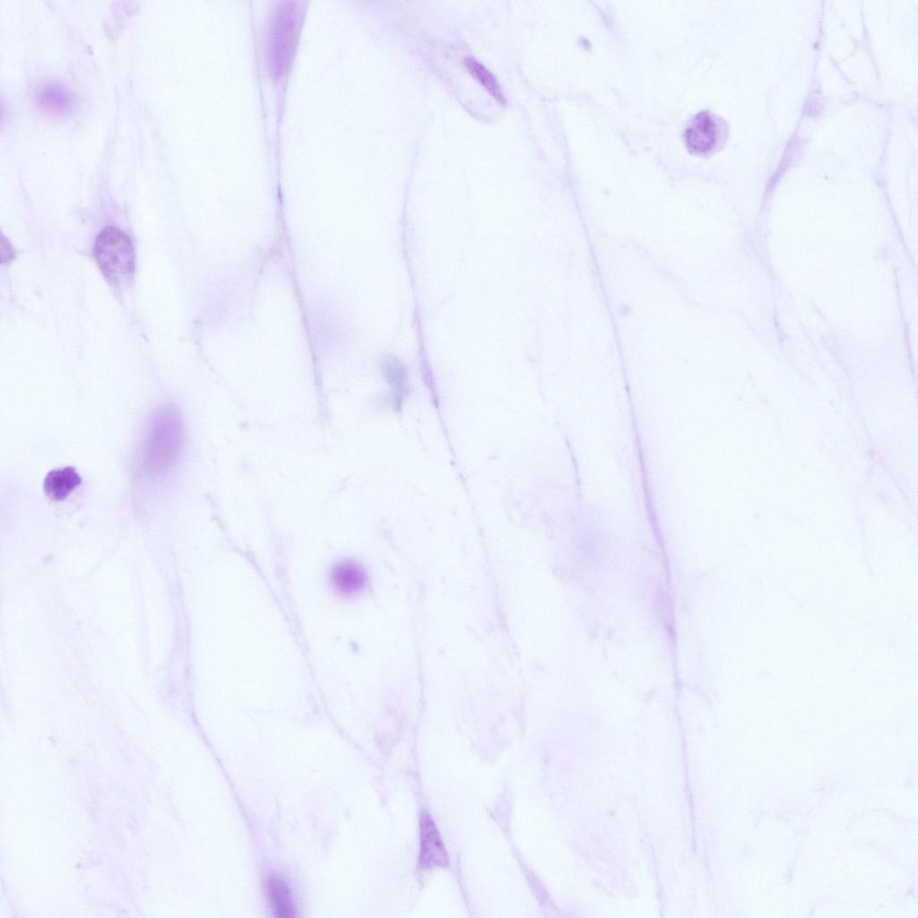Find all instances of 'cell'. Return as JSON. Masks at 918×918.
Returning a JSON list of instances; mask_svg holds the SVG:
<instances>
[{
    "label": "cell",
    "instance_id": "obj_1",
    "mask_svg": "<svg viewBox=\"0 0 918 918\" xmlns=\"http://www.w3.org/2000/svg\"><path fill=\"white\" fill-rule=\"evenodd\" d=\"M184 442L181 416L171 404L156 411L148 423L143 444V467L154 476L162 475L177 463Z\"/></svg>",
    "mask_w": 918,
    "mask_h": 918
},
{
    "label": "cell",
    "instance_id": "obj_2",
    "mask_svg": "<svg viewBox=\"0 0 918 918\" xmlns=\"http://www.w3.org/2000/svg\"><path fill=\"white\" fill-rule=\"evenodd\" d=\"M95 260L107 281L123 288L132 281L135 269V253L129 237L116 227H106L96 237Z\"/></svg>",
    "mask_w": 918,
    "mask_h": 918
},
{
    "label": "cell",
    "instance_id": "obj_3",
    "mask_svg": "<svg viewBox=\"0 0 918 918\" xmlns=\"http://www.w3.org/2000/svg\"><path fill=\"white\" fill-rule=\"evenodd\" d=\"M301 22L296 1H282L274 9L268 36L269 63L275 77L289 67L294 54Z\"/></svg>",
    "mask_w": 918,
    "mask_h": 918
},
{
    "label": "cell",
    "instance_id": "obj_4",
    "mask_svg": "<svg viewBox=\"0 0 918 918\" xmlns=\"http://www.w3.org/2000/svg\"><path fill=\"white\" fill-rule=\"evenodd\" d=\"M420 844L419 863L422 869L446 868L449 858L438 829L428 813L420 818Z\"/></svg>",
    "mask_w": 918,
    "mask_h": 918
},
{
    "label": "cell",
    "instance_id": "obj_5",
    "mask_svg": "<svg viewBox=\"0 0 918 918\" xmlns=\"http://www.w3.org/2000/svg\"><path fill=\"white\" fill-rule=\"evenodd\" d=\"M720 125L708 111L697 113L688 123L684 138L688 150L694 153H706L718 143Z\"/></svg>",
    "mask_w": 918,
    "mask_h": 918
},
{
    "label": "cell",
    "instance_id": "obj_6",
    "mask_svg": "<svg viewBox=\"0 0 918 918\" xmlns=\"http://www.w3.org/2000/svg\"><path fill=\"white\" fill-rule=\"evenodd\" d=\"M331 580L334 588L344 595H352L360 592L367 582L364 569L356 562L344 560L337 563L331 571Z\"/></svg>",
    "mask_w": 918,
    "mask_h": 918
},
{
    "label": "cell",
    "instance_id": "obj_7",
    "mask_svg": "<svg viewBox=\"0 0 918 918\" xmlns=\"http://www.w3.org/2000/svg\"><path fill=\"white\" fill-rule=\"evenodd\" d=\"M81 482L82 479L73 466L53 469L44 479V492L50 499L61 501L67 498Z\"/></svg>",
    "mask_w": 918,
    "mask_h": 918
},
{
    "label": "cell",
    "instance_id": "obj_8",
    "mask_svg": "<svg viewBox=\"0 0 918 918\" xmlns=\"http://www.w3.org/2000/svg\"><path fill=\"white\" fill-rule=\"evenodd\" d=\"M268 897L274 914L281 918L295 916V907L288 884L280 877L272 875L268 881Z\"/></svg>",
    "mask_w": 918,
    "mask_h": 918
},
{
    "label": "cell",
    "instance_id": "obj_9",
    "mask_svg": "<svg viewBox=\"0 0 918 918\" xmlns=\"http://www.w3.org/2000/svg\"><path fill=\"white\" fill-rule=\"evenodd\" d=\"M40 104L52 111L65 112L73 106L71 91L59 82L44 84L39 92Z\"/></svg>",
    "mask_w": 918,
    "mask_h": 918
},
{
    "label": "cell",
    "instance_id": "obj_10",
    "mask_svg": "<svg viewBox=\"0 0 918 918\" xmlns=\"http://www.w3.org/2000/svg\"><path fill=\"white\" fill-rule=\"evenodd\" d=\"M465 64L468 69L475 77L488 89V91L499 101H505L503 91L492 73H490L480 61L473 56H466Z\"/></svg>",
    "mask_w": 918,
    "mask_h": 918
}]
</instances>
